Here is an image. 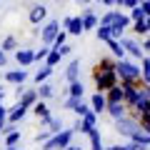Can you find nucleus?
I'll return each instance as SVG.
<instances>
[{
	"mask_svg": "<svg viewBox=\"0 0 150 150\" xmlns=\"http://www.w3.org/2000/svg\"><path fill=\"white\" fill-rule=\"evenodd\" d=\"M118 70L115 68H103L100 63L93 68V80H95V85H98V90L100 93H108L112 85H118Z\"/></svg>",
	"mask_w": 150,
	"mask_h": 150,
	"instance_id": "1",
	"label": "nucleus"
},
{
	"mask_svg": "<svg viewBox=\"0 0 150 150\" xmlns=\"http://www.w3.org/2000/svg\"><path fill=\"white\" fill-rule=\"evenodd\" d=\"M115 70H118V75H120V83H133V85H140V83H143V70H140L135 63L125 60V58L118 60V68Z\"/></svg>",
	"mask_w": 150,
	"mask_h": 150,
	"instance_id": "2",
	"label": "nucleus"
},
{
	"mask_svg": "<svg viewBox=\"0 0 150 150\" xmlns=\"http://www.w3.org/2000/svg\"><path fill=\"white\" fill-rule=\"evenodd\" d=\"M78 133L75 128H70V130H60V133H55L50 140H45L43 143V150H65L70 143H73V135Z\"/></svg>",
	"mask_w": 150,
	"mask_h": 150,
	"instance_id": "3",
	"label": "nucleus"
},
{
	"mask_svg": "<svg viewBox=\"0 0 150 150\" xmlns=\"http://www.w3.org/2000/svg\"><path fill=\"white\" fill-rule=\"evenodd\" d=\"M130 20H133V18H128V15H120V13L110 10V13H105V15L100 18V25H110L112 30L118 33V35H123V30L130 25Z\"/></svg>",
	"mask_w": 150,
	"mask_h": 150,
	"instance_id": "4",
	"label": "nucleus"
},
{
	"mask_svg": "<svg viewBox=\"0 0 150 150\" xmlns=\"http://www.w3.org/2000/svg\"><path fill=\"white\" fill-rule=\"evenodd\" d=\"M140 130V120L135 118V115H123V118L115 120V133L125 135V138H130V135H135Z\"/></svg>",
	"mask_w": 150,
	"mask_h": 150,
	"instance_id": "5",
	"label": "nucleus"
},
{
	"mask_svg": "<svg viewBox=\"0 0 150 150\" xmlns=\"http://www.w3.org/2000/svg\"><path fill=\"white\" fill-rule=\"evenodd\" d=\"M58 28H60V23H58V20H50L48 25L40 30V40H43L45 45H53V43H55V38H58V33H60Z\"/></svg>",
	"mask_w": 150,
	"mask_h": 150,
	"instance_id": "6",
	"label": "nucleus"
},
{
	"mask_svg": "<svg viewBox=\"0 0 150 150\" xmlns=\"http://www.w3.org/2000/svg\"><path fill=\"white\" fill-rule=\"evenodd\" d=\"M63 28H68L70 35H83V33H85L83 15H80V18H65V20H63Z\"/></svg>",
	"mask_w": 150,
	"mask_h": 150,
	"instance_id": "7",
	"label": "nucleus"
},
{
	"mask_svg": "<svg viewBox=\"0 0 150 150\" xmlns=\"http://www.w3.org/2000/svg\"><path fill=\"white\" fill-rule=\"evenodd\" d=\"M123 45H125V50H128V55H133L135 60H143V58H145V50H143V45H140L138 40H133V38H125Z\"/></svg>",
	"mask_w": 150,
	"mask_h": 150,
	"instance_id": "8",
	"label": "nucleus"
},
{
	"mask_svg": "<svg viewBox=\"0 0 150 150\" xmlns=\"http://www.w3.org/2000/svg\"><path fill=\"white\" fill-rule=\"evenodd\" d=\"M15 60L20 68H28V65L35 63V50H28V48H18L15 50Z\"/></svg>",
	"mask_w": 150,
	"mask_h": 150,
	"instance_id": "9",
	"label": "nucleus"
},
{
	"mask_svg": "<svg viewBox=\"0 0 150 150\" xmlns=\"http://www.w3.org/2000/svg\"><path fill=\"white\" fill-rule=\"evenodd\" d=\"M90 105H93V110H95L98 115H100V112H108V95L98 90L95 95L90 98Z\"/></svg>",
	"mask_w": 150,
	"mask_h": 150,
	"instance_id": "10",
	"label": "nucleus"
},
{
	"mask_svg": "<svg viewBox=\"0 0 150 150\" xmlns=\"http://www.w3.org/2000/svg\"><path fill=\"white\" fill-rule=\"evenodd\" d=\"M28 18H30L33 25H38V23H43L45 18H48V8H45L43 3H40V5H33V8H30V15H28Z\"/></svg>",
	"mask_w": 150,
	"mask_h": 150,
	"instance_id": "11",
	"label": "nucleus"
},
{
	"mask_svg": "<svg viewBox=\"0 0 150 150\" xmlns=\"http://www.w3.org/2000/svg\"><path fill=\"white\" fill-rule=\"evenodd\" d=\"M25 112H28V105L18 100V105H13V108H10V112H8V120H10V123H18V120L25 118Z\"/></svg>",
	"mask_w": 150,
	"mask_h": 150,
	"instance_id": "12",
	"label": "nucleus"
},
{
	"mask_svg": "<svg viewBox=\"0 0 150 150\" xmlns=\"http://www.w3.org/2000/svg\"><path fill=\"white\" fill-rule=\"evenodd\" d=\"M28 78H30V75H28V70H10V73H5V80L8 83H15V85H23V83L28 80Z\"/></svg>",
	"mask_w": 150,
	"mask_h": 150,
	"instance_id": "13",
	"label": "nucleus"
},
{
	"mask_svg": "<svg viewBox=\"0 0 150 150\" xmlns=\"http://www.w3.org/2000/svg\"><path fill=\"white\" fill-rule=\"evenodd\" d=\"M125 108H128V103L120 100V103H108V112H110V118L112 120H118L125 115Z\"/></svg>",
	"mask_w": 150,
	"mask_h": 150,
	"instance_id": "14",
	"label": "nucleus"
},
{
	"mask_svg": "<svg viewBox=\"0 0 150 150\" xmlns=\"http://www.w3.org/2000/svg\"><path fill=\"white\" fill-rule=\"evenodd\" d=\"M105 95H108V103H120V100H125V88H123V83H120V85H112Z\"/></svg>",
	"mask_w": 150,
	"mask_h": 150,
	"instance_id": "15",
	"label": "nucleus"
},
{
	"mask_svg": "<svg viewBox=\"0 0 150 150\" xmlns=\"http://www.w3.org/2000/svg\"><path fill=\"white\" fill-rule=\"evenodd\" d=\"M108 48H110V53L115 55L118 60H123L125 53H128V50H125V45H123V40H115V38H112V40H108Z\"/></svg>",
	"mask_w": 150,
	"mask_h": 150,
	"instance_id": "16",
	"label": "nucleus"
},
{
	"mask_svg": "<svg viewBox=\"0 0 150 150\" xmlns=\"http://www.w3.org/2000/svg\"><path fill=\"white\" fill-rule=\"evenodd\" d=\"M78 75H80V60L73 58L70 65H68V70H65V78H68L70 83H75V80H78Z\"/></svg>",
	"mask_w": 150,
	"mask_h": 150,
	"instance_id": "17",
	"label": "nucleus"
},
{
	"mask_svg": "<svg viewBox=\"0 0 150 150\" xmlns=\"http://www.w3.org/2000/svg\"><path fill=\"white\" fill-rule=\"evenodd\" d=\"M18 95H20V103H25L28 108H30V105H35V103L40 100V93H38V90H20Z\"/></svg>",
	"mask_w": 150,
	"mask_h": 150,
	"instance_id": "18",
	"label": "nucleus"
},
{
	"mask_svg": "<svg viewBox=\"0 0 150 150\" xmlns=\"http://www.w3.org/2000/svg\"><path fill=\"white\" fill-rule=\"evenodd\" d=\"M112 38H118V33L112 30L110 25H98V40L108 43V40H112Z\"/></svg>",
	"mask_w": 150,
	"mask_h": 150,
	"instance_id": "19",
	"label": "nucleus"
},
{
	"mask_svg": "<svg viewBox=\"0 0 150 150\" xmlns=\"http://www.w3.org/2000/svg\"><path fill=\"white\" fill-rule=\"evenodd\" d=\"M50 75H53V65H48V63H45V65H43V68L38 70V73H35V75H33V80H35V83H38V85H40V83H45V80H48Z\"/></svg>",
	"mask_w": 150,
	"mask_h": 150,
	"instance_id": "20",
	"label": "nucleus"
},
{
	"mask_svg": "<svg viewBox=\"0 0 150 150\" xmlns=\"http://www.w3.org/2000/svg\"><path fill=\"white\" fill-rule=\"evenodd\" d=\"M88 138H90V148H93V150H105V148H103V140H100V130H98V128H93L90 133H88Z\"/></svg>",
	"mask_w": 150,
	"mask_h": 150,
	"instance_id": "21",
	"label": "nucleus"
},
{
	"mask_svg": "<svg viewBox=\"0 0 150 150\" xmlns=\"http://www.w3.org/2000/svg\"><path fill=\"white\" fill-rule=\"evenodd\" d=\"M83 23H85V30H93V28L100 25V20H98L90 10H83Z\"/></svg>",
	"mask_w": 150,
	"mask_h": 150,
	"instance_id": "22",
	"label": "nucleus"
},
{
	"mask_svg": "<svg viewBox=\"0 0 150 150\" xmlns=\"http://www.w3.org/2000/svg\"><path fill=\"white\" fill-rule=\"evenodd\" d=\"M33 112H35L38 118L43 120V118H50V112H48V105H45V100L43 98H40V100L35 103V105H33Z\"/></svg>",
	"mask_w": 150,
	"mask_h": 150,
	"instance_id": "23",
	"label": "nucleus"
},
{
	"mask_svg": "<svg viewBox=\"0 0 150 150\" xmlns=\"http://www.w3.org/2000/svg\"><path fill=\"white\" fill-rule=\"evenodd\" d=\"M128 140H133V143H140V145H150V133H148V130H143V128H140L138 133H135V135H130Z\"/></svg>",
	"mask_w": 150,
	"mask_h": 150,
	"instance_id": "24",
	"label": "nucleus"
},
{
	"mask_svg": "<svg viewBox=\"0 0 150 150\" xmlns=\"http://www.w3.org/2000/svg\"><path fill=\"white\" fill-rule=\"evenodd\" d=\"M38 93H40V98H43V100H48V98L55 95V88L50 85V83H40V85H38Z\"/></svg>",
	"mask_w": 150,
	"mask_h": 150,
	"instance_id": "25",
	"label": "nucleus"
},
{
	"mask_svg": "<svg viewBox=\"0 0 150 150\" xmlns=\"http://www.w3.org/2000/svg\"><path fill=\"white\" fill-rule=\"evenodd\" d=\"M83 93H85V85H83L80 80H75V83H70V88H68V95H75V98H83Z\"/></svg>",
	"mask_w": 150,
	"mask_h": 150,
	"instance_id": "26",
	"label": "nucleus"
},
{
	"mask_svg": "<svg viewBox=\"0 0 150 150\" xmlns=\"http://www.w3.org/2000/svg\"><path fill=\"white\" fill-rule=\"evenodd\" d=\"M140 70H143V83H145V85H150V58L140 60Z\"/></svg>",
	"mask_w": 150,
	"mask_h": 150,
	"instance_id": "27",
	"label": "nucleus"
},
{
	"mask_svg": "<svg viewBox=\"0 0 150 150\" xmlns=\"http://www.w3.org/2000/svg\"><path fill=\"white\" fill-rule=\"evenodd\" d=\"M50 50H53V48H50V45H45V43H43V48H40V50H35V63H40V60H48Z\"/></svg>",
	"mask_w": 150,
	"mask_h": 150,
	"instance_id": "28",
	"label": "nucleus"
},
{
	"mask_svg": "<svg viewBox=\"0 0 150 150\" xmlns=\"http://www.w3.org/2000/svg\"><path fill=\"white\" fill-rule=\"evenodd\" d=\"M60 58H63V53H60L58 48H53V50H50V55H48V60H45V63H48V65H53V68H55V65L60 63Z\"/></svg>",
	"mask_w": 150,
	"mask_h": 150,
	"instance_id": "29",
	"label": "nucleus"
},
{
	"mask_svg": "<svg viewBox=\"0 0 150 150\" xmlns=\"http://www.w3.org/2000/svg\"><path fill=\"white\" fill-rule=\"evenodd\" d=\"M133 33H135V35H148V25H145V20H133Z\"/></svg>",
	"mask_w": 150,
	"mask_h": 150,
	"instance_id": "30",
	"label": "nucleus"
},
{
	"mask_svg": "<svg viewBox=\"0 0 150 150\" xmlns=\"http://www.w3.org/2000/svg\"><path fill=\"white\" fill-rule=\"evenodd\" d=\"M130 18L133 20H145V10H143V5H135V8H130Z\"/></svg>",
	"mask_w": 150,
	"mask_h": 150,
	"instance_id": "31",
	"label": "nucleus"
},
{
	"mask_svg": "<svg viewBox=\"0 0 150 150\" xmlns=\"http://www.w3.org/2000/svg\"><path fill=\"white\" fill-rule=\"evenodd\" d=\"M18 140H20V130H15V128H13L10 133H5V145H15Z\"/></svg>",
	"mask_w": 150,
	"mask_h": 150,
	"instance_id": "32",
	"label": "nucleus"
},
{
	"mask_svg": "<svg viewBox=\"0 0 150 150\" xmlns=\"http://www.w3.org/2000/svg\"><path fill=\"white\" fill-rule=\"evenodd\" d=\"M8 112H10V110H5V108H3V103H0V135L5 133V128H8V125H5V120H8Z\"/></svg>",
	"mask_w": 150,
	"mask_h": 150,
	"instance_id": "33",
	"label": "nucleus"
},
{
	"mask_svg": "<svg viewBox=\"0 0 150 150\" xmlns=\"http://www.w3.org/2000/svg\"><path fill=\"white\" fill-rule=\"evenodd\" d=\"M90 110H93V105H88V103H83V100H80V105L75 108L73 112H75V115H80V118H83V115H88V112H90Z\"/></svg>",
	"mask_w": 150,
	"mask_h": 150,
	"instance_id": "34",
	"label": "nucleus"
},
{
	"mask_svg": "<svg viewBox=\"0 0 150 150\" xmlns=\"http://www.w3.org/2000/svg\"><path fill=\"white\" fill-rule=\"evenodd\" d=\"M68 35H70L68 30H60V33H58V38H55V43H53V48H60V45H65V40H68Z\"/></svg>",
	"mask_w": 150,
	"mask_h": 150,
	"instance_id": "35",
	"label": "nucleus"
},
{
	"mask_svg": "<svg viewBox=\"0 0 150 150\" xmlns=\"http://www.w3.org/2000/svg\"><path fill=\"white\" fill-rule=\"evenodd\" d=\"M80 100H83V98H75V95H70L68 100H65V108H68V110H75V108L80 105Z\"/></svg>",
	"mask_w": 150,
	"mask_h": 150,
	"instance_id": "36",
	"label": "nucleus"
},
{
	"mask_svg": "<svg viewBox=\"0 0 150 150\" xmlns=\"http://www.w3.org/2000/svg\"><path fill=\"white\" fill-rule=\"evenodd\" d=\"M15 45H18V40H15V38H5V43H3V50H15Z\"/></svg>",
	"mask_w": 150,
	"mask_h": 150,
	"instance_id": "37",
	"label": "nucleus"
},
{
	"mask_svg": "<svg viewBox=\"0 0 150 150\" xmlns=\"http://www.w3.org/2000/svg\"><path fill=\"white\" fill-rule=\"evenodd\" d=\"M53 135H55V133H50V130H45V133H38V135H35V143H45V140H50Z\"/></svg>",
	"mask_w": 150,
	"mask_h": 150,
	"instance_id": "38",
	"label": "nucleus"
},
{
	"mask_svg": "<svg viewBox=\"0 0 150 150\" xmlns=\"http://www.w3.org/2000/svg\"><path fill=\"white\" fill-rule=\"evenodd\" d=\"M60 53H63V58H65V55H70V53H73V48H70V45H60Z\"/></svg>",
	"mask_w": 150,
	"mask_h": 150,
	"instance_id": "39",
	"label": "nucleus"
},
{
	"mask_svg": "<svg viewBox=\"0 0 150 150\" xmlns=\"http://www.w3.org/2000/svg\"><path fill=\"white\" fill-rule=\"evenodd\" d=\"M140 5H143V10H145V15L150 18V0H143V3H140Z\"/></svg>",
	"mask_w": 150,
	"mask_h": 150,
	"instance_id": "40",
	"label": "nucleus"
},
{
	"mask_svg": "<svg viewBox=\"0 0 150 150\" xmlns=\"http://www.w3.org/2000/svg\"><path fill=\"white\" fill-rule=\"evenodd\" d=\"M5 63H8V55H5V50L0 48V68H3V65H5Z\"/></svg>",
	"mask_w": 150,
	"mask_h": 150,
	"instance_id": "41",
	"label": "nucleus"
},
{
	"mask_svg": "<svg viewBox=\"0 0 150 150\" xmlns=\"http://www.w3.org/2000/svg\"><path fill=\"white\" fill-rule=\"evenodd\" d=\"M143 50H145V53H150V38H148V40L143 43Z\"/></svg>",
	"mask_w": 150,
	"mask_h": 150,
	"instance_id": "42",
	"label": "nucleus"
},
{
	"mask_svg": "<svg viewBox=\"0 0 150 150\" xmlns=\"http://www.w3.org/2000/svg\"><path fill=\"white\" fill-rule=\"evenodd\" d=\"M105 5H120V0H103Z\"/></svg>",
	"mask_w": 150,
	"mask_h": 150,
	"instance_id": "43",
	"label": "nucleus"
},
{
	"mask_svg": "<svg viewBox=\"0 0 150 150\" xmlns=\"http://www.w3.org/2000/svg\"><path fill=\"white\" fill-rule=\"evenodd\" d=\"M65 150H80V148H78V145H75V143H70V145H68V148H65Z\"/></svg>",
	"mask_w": 150,
	"mask_h": 150,
	"instance_id": "44",
	"label": "nucleus"
},
{
	"mask_svg": "<svg viewBox=\"0 0 150 150\" xmlns=\"http://www.w3.org/2000/svg\"><path fill=\"white\" fill-rule=\"evenodd\" d=\"M145 93H148V98H150V85H145Z\"/></svg>",
	"mask_w": 150,
	"mask_h": 150,
	"instance_id": "45",
	"label": "nucleus"
},
{
	"mask_svg": "<svg viewBox=\"0 0 150 150\" xmlns=\"http://www.w3.org/2000/svg\"><path fill=\"white\" fill-rule=\"evenodd\" d=\"M3 98H5V93H3V90H0V103H3Z\"/></svg>",
	"mask_w": 150,
	"mask_h": 150,
	"instance_id": "46",
	"label": "nucleus"
},
{
	"mask_svg": "<svg viewBox=\"0 0 150 150\" xmlns=\"http://www.w3.org/2000/svg\"><path fill=\"white\" fill-rule=\"evenodd\" d=\"M5 150H15V145H8V148H5Z\"/></svg>",
	"mask_w": 150,
	"mask_h": 150,
	"instance_id": "47",
	"label": "nucleus"
},
{
	"mask_svg": "<svg viewBox=\"0 0 150 150\" xmlns=\"http://www.w3.org/2000/svg\"><path fill=\"white\" fill-rule=\"evenodd\" d=\"M80 3H90V0H80Z\"/></svg>",
	"mask_w": 150,
	"mask_h": 150,
	"instance_id": "48",
	"label": "nucleus"
}]
</instances>
